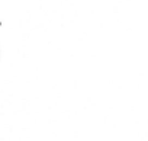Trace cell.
<instances>
[{
	"instance_id": "cell-1",
	"label": "cell",
	"mask_w": 148,
	"mask_h": 141,
	"mask_svg": "<svg viewBox=\"0 0 148 141\" xmlns=\"http://www.w3.org/2000/svg\"><path fill=\"white\" fill-rule=\"evenodd\" d=\"M0 25H2V22H0Z\"/></svg>"
}]
</instances>
